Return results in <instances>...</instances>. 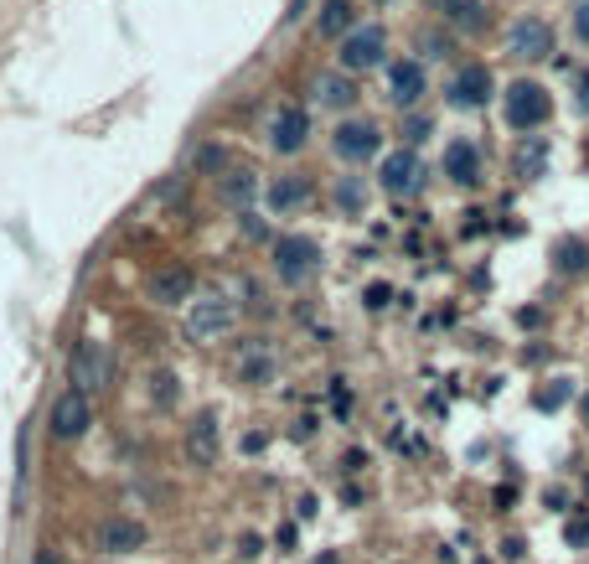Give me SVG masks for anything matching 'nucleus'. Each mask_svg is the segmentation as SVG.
<instances>
[{"instance_id":"nucleus-1","label":"nucleus","mask_w":589,"mask_h":564,"mask_svg":"<svg viewBox=\"0 0 589 564\" xmlns=\"http://www.w3.org/2000/svg\"><path fill=\"white\" fill-rule=\"evenodd\" d=\"M316 270H321V244L310 239V233H285V239L274 244V275L285 285H305Z\"/></svg>"},{"instance_id":"nucleus-2","label":"nucleus","mask_w":589,"mask_h":564,"mask_svg":"<svg viewBox=\"0 0 589 564\" xmlns=\"http://www.w3.org/2000/svg\"><path fill=\"white\" fill-rule=\"evenodd\" d=\"M548 114H553V99H548L543 83L517 78L507 88V125L512 130H538V125H548Z\"/></svg>"},{"instance_id":"nucleus-3","label":"nucleus","mask_w":589,"mask_h":564,"mask_svg":"<svg viewBox=\"0 0 589 564\" xmlns=\"http://www.w3.org/2000/svg\"><path fill=\"white\" fill-rule=\"evenodd\" d=\"M233 321H238V306L223 301V295H207V301H197L192 316H186V337L192 342H217L223 332H233Z\"/></svg>"},{"instance_id":"nucleus-4","label":"nucleus","mask_w":589,"mask_h":564,"mask_svg":"<svg viewBox=\"0 0 589 564\" xmlns=\"http://www.w3.org/2000/svg\"><path fill=\"white\" fill-rule=\"evenodd\" d=\"M383 52H388V32L378 21H367V26H357V32L341 42V68H347V73H367V68L383 63Z\"/></svg>"},{"instance_id":"nucleus-5","label":"nucleus","mask_w":589,"mask_h":564,"mask_svg":"<svg viewBox=\"0 0 589 564\" xmlns=\"http://www.w3.org/2000/svg\"><path fill=\"white\" fill-rule=\"evenodd\" d=\"M507 52L522 57V63H543V57L553 52V26L543 16H517L507 26Z\"/></svg>"},{"instance_id":"nucleus-6","label":"nucleus","mask_w":589,"mask_h":564,"mask_svg":"<svg viewBox=\"0 0 589 564\" xmlns=\"http://www.w3.org/2000/svg\"><path fill=\"white\" fill-rule=\"evenodd\" d=\"M68 378H73V389H78L83 399L99 394L104 383H109V352H104V342H78L73 363H68Z\"/></svg>"},{"instance_id":"nucleus-7","label":"nucleus","mask_w":589,"mask_h":564,"mask_svg":"<svg viewBox=\"0 0 589 564\" xmlns=\"http://www.w3.org/2000/svg\"><path fill=\"white\" fill-rule=\"evenodd\" d=\"M305 140H310V114H305L300 104H285V109L269 120V145H274L279 156H295Z\"/></svg>"},{"instance_id":"nucleus-8","label":"nucleus","mask_w":589,"mask_h":564,"mask_svg":"<svg viewBox=\"0 0 589 564\" xmlns=\"http://www.w3.org/2000/svg\"><path fill=\"white\" fill-rule=\"evenodd\" d=\"M486 99H491V68L486 63H465L450 78V104L455 109H481Z\"/></svg>"},{"instance_id":"nucleus-9","label":"nucleus","mask_w":589,"mask_h":564,"mask_svg":"<svg viewBox=\"0 0 589 564\" xmlns=\"http://www.w3.org/2000/svg\"><path fill=\"white\" fill-rule=\"evenodd\" d=\"M378 145H383V135H378L372 120H347L336 130V156L341 161H367V156H378Z\"/></svg>"},{"instance_id":"nucleus-10","label":"nucleus","mask_w":589,"mask_h":564,"mask_svg":"<svg viewBox=\"0 0 589 564\" xmlns=\"http://www.w3.org/2000/svg\"><path fill=\"white\" fill-rule=\"evenodd\" d=\"M388 99L398 109H414L424 99V63H414V57H403V63L388 68Z\"/></svg>"},{"instance_id":"nucleus-11","label":"nucleus","mask_w":589,"mask_h":564,"mask_svg":"<svg viewBox=\"0 0 589 564\" xmlns=\"http://www.w3.org/2000/svg\"><path fill=\"white\" fill-rule=\"evenodd\" d=\"M192 290H197V280H192V270H181V264L150 275V301L155 306H186V301H192Z\"/></svg>"},{"instance_id":"nucleus-12","label":"nucleus","mask_w":589,"mask_h":564,"mask_svg":"<svg viewBox=\"0 0 589 564\" xmlns=\"http://www.w3.org/2000/svg\"><path fill=\"white\" fill-rule=\"evenodd\" d=\"M88 430V399L78 389H68L57 404H52V435L57 440H78Z\"/></svg>"},{"instance_id":"nucleus-13","label":"nucleus","mask_w":589,"mask_h":564,"mask_svg":"<svg viewBox=\"0 0 589 564\" xmlns=\"http://www.w3.org/2000/svg\"><path fill=\"white\" fill-rule=\"evenodd\" d=\"M445 176H450V182H460V187L481 182V151H476L471 140H450L445 145Z\"/></svg>"},{"instance_id":"nucleus-14","label":"nucleus","mask_w":589,"mask_h":564,"mask_svg":"<svg viewBox=\"0 0 589 564\" xmlns=\"http://www.w3.org/2000/svg\"><path fill=\"white\" fill-rule=\"evenodd\" d=\"M419 156L414 151H398V156H388L383 161V187L393 192V197H409V192H419Z\"/></svg>"},{"instance_id":"nucleus-15","label":"nucleus","mask_w":589,"mask_h":564,"mask_svg":"<svg viewBox=\"0 0 589 564\" xmlns=\"http://www.w3.org/2000/svg\"><path fill=\"white\" fill-rule=\"evenodd\" d=\"M99 549L104 554H135V549H145V528L135 518H109L99 528Z\"/></svg>"},{"instance_id":"nucleus-16","label":"nucleus","mask_w":589,"mask_h":564,"mask_svg":"<svg viewBox=\"0 0 589 564\" xmlns=\"http://www.w3.org/2000/svg\"><path fill=\"white\" fill-rule=\"evenodd\" d=\"M305 202H310V182H305V176H279V182L269 187V207H274L279 218H285V213H300Z\"/></svg>"},{"instance_id":"nucleus-17","label":"nucleus","mask_w":589,"mask_h":564,"mask_svg":"<svg viewBox=\"0 0 589 564\" xmlns=\"http://www.w3.org/2000/svg\"><path fill=\"white\" fill-rule=\"evenodd\" d=\"M316 21H321V37H341V42H347L357 32V26H352V0H326Z\"/></svg>"},{"instance_id":"nucleus-18","label":"nucleus","mask_w":589,"mask_h":564,"mask_svg":"<svg viewBox=\"0 0 589 564\" xmlns=\"http://www.w3.org/2000/svg\"><path fill=\"white\" fill-rule=\"evenodd\" d=\"M440 6H445V16L460 26V32H481V26H486V6H481V0H440Z\"/></svg>"},{"instance_id":"nucleus-19","label":"nucleus","mask_w":589,"mask_h":564,"mask_svg":"<svg viewBox=\"0 0 589 564\" xmlns=\"http://www.w3.org/2000/svg\"><path fill=\"white\" fill-rule=\"evenodd\" d=\"M192 456H197L202 466L217 461V420H212V414H202V420L192 425Z\"/></svg>"},{"instance_id":"nucleus-20","label":"nucleus","mask_w":589,"mask_h":564,"mask_svg":"<svg viewBox=\"0 0 589 564\" xmlns=\"http://www.w3.org/2000/svg\"><path fill=\"white\" fill-rule=\"evenodd\" d=\"M316 94H321V104H331V109H352V99H357V88L341 78V73H331V78H321L316 83Z\"/></svg>"},{"instance_id":"nucleus-21","label":"nucleus","mask_w":589,"mask_h":564,"mask_svg":"<svg viewBox=\"0 0 589 564\" xmlns=\"http://www.w3.org/2000/svg\"><path fill=\"white\" fill-rule=\"evenodd\" d=\"M558 270H564V275H584L589 270V244L584 239H564V244H558Z\"/></svg>"},{"instance_id":"nucleus-22","label":"nucleus","mask_w":589,"mask_h":564,"mask_svg":"<svg viewBox=\"0 0 589 564\" xmlns=\"http://www.w3.org/2000/svg\"><path fill=\"white\" fill-rule=\"evenodd\" d=\"M336 207H341V213H362V207H367L362 176H341V182H336Z\"/></svg>"},{"instance_id":"nucleus-23","label":"nucleus","mask_w":589,"mask_h":564,"mask_svg":"<svg viewBox=\"0 0 589 564\" xmlns=\"http://www.w3.org/2000/svg\"><path fill=\"white\" fill-rule=\"evenodd\" d=\"M223 197H228V202H248V197H254V176H248V171H233L228 182H223Z\"/></svg>"},{"instance_id":"nucleus-24","label":"nucleus","mask_w":589,"mask_h":564,"mask_svg":"<svg viewBox=\"0 0 589 564\" xmlns=\"http://www.w3.org/2000/svg\"><path fill=\"white\" fill-rule=\"evenodd\" d=\"M150 394L171 409V404H176V378H171V373H155V378H150Z\"/></svg>"},{"instance_id":"nucleus-25","label":"nucleus","mask_w":589,"mask_h":564,"mask_svg":"<svg viewBox=\"0 0 589 564\" xmlns=\"http://www.w3.org/2000/svg\"><path fill=\"white\" fill-rule=\"evenodd\" d=\"M574 37L589 42V0H579V6H574Z\"/></svg>"},{"instance_id":"nucleus-26","label":"nucleus","mask_w":589,"mask_h":564,"mask_svg":"<svg viewBox=\"0 0 589 564\" xmlns=\"http://www.w3.org/2000/svg\"><path fill=\"white\" fill-rule=\"evenodd\" d=\"M419 47H424V57H445V52H450V42H440L434 32H424V37H419Z\"/></svg>"},{"instance_id":"nucleus-27","label":"nucleus","mask_w":589,"mask_h":564,"mask_svg":"<svg viewBox=\"0 0 589 564\" xmlns=\"http://www.w3.org/2000/svg\"><path fill=\"white\" fill-rule=\"evenodd\" d=\"M388 295H393L388 285H367V306H372V311H383V306H388Z\"/></svg>"},{"instance_id":"nucleus-28","label":"nucleus","mask_w":589,"mask_h":564,"mask_svg":"<svg viewBox=\"0 0 589 564\" xmlns=\"http://www.w3.org/2000/svg\"><path fill=\"white\" fill-rule=\"evenodd\" d=\"M429 135V120H409V130H403V140H409V145H419Z\"/></svg>"},{"instance_id":"nucleus-29","label":"nucleus","mask_w":589,"mask_h":564,"mask_svg":"<svg viewBox=\"0 0 589 564\" xmlns=\"http://www.w3.org/2000/svg\"><path fill=\"white\" fill-rule=\"evenodd\" d=\"M31 564H62V554H57V549H42V554L31 559Z\"/></svg>"},{"instance_id":"nucleus-30","label":"nucleus","mask_w":589,"mask_h":564,"mask_svg":"<svg viewBox=\"0 0 589 564\" xmlns=\"http://www.w3.org/2000/svg\"><path fill=\"white\" fill-rule=\"evenodd\" d=\"M579 104H584V109H589V78H584V94H579Z\"/></svg>"},{"instance_id":"nucleus-31","label":"nucleus","mask_w":589,"mask_h":564,"mask_svg":"<svg viewBox=\"0 0 589 564\" xmlns=\"http://www.w3.org/2000/svg\"><path fill=\"white\" fill-rule=\"evenodd\" d=\"M378 6H388V0H378Z\"/></svg>"}]
</instances>
